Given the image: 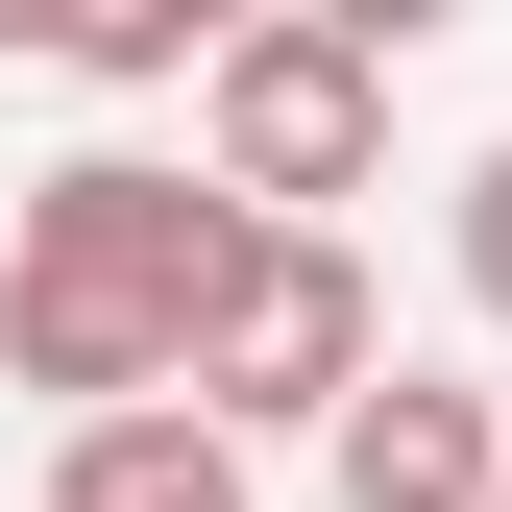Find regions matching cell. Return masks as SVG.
Instances as JSON below:
<instances>
[{
    "instance_id": "obj_1",
    "label": "cell",
    "mask_w": 512,
    "mask_h": 512,
    "mask_svg": "<svg viewBox=\"0 0 512 512\" xmlns=\"http://www.w3.org/2000/svg\"><path fill=\"white\" fill-rule=\"evenodd\" d=\"M220 269H244V220L196 196V171L74 147V171L25 196V269H0V366H25V391H98V415H171Z\"/></svg>"
},
{
    "instance_id": "obj_2",
    "label": "cell",
    "mask_w": 512,
    "mask_h": 512,
    "mask_svg": "<svg viewBox=\"0 0 512 512\" xmlns=\"http://www.w3.org/2000/svg\"><path fill=\"white\" fill-rule=\"evenodd\" d=\"M391 171V25H220L196 49V196L220 220H317V196H366Z\"/></svg>"
},
{
    "instance_id": "obj_3",
    "label": "cell",
    "mask_w": 512,
    "mask_h": 512,
    "mask_svg": "<svg viewBox=\"0 0 512 512\" xmlns=\"http://www.w3.org/2000/svg\"><path fill=\"white\" fill-rule=\"evenodd\" d=\"M366 366H391V342H366V244L342 220H244V269L196 317V366H171V415H196V439H317Z\"/></svg>"
},
{
    "instance_id": "obj_4",
    "label": "cell",
    "mask_w": 512,
    "mask_h": 512,
    "mask_svg": "<svg viewBox=\"0 0 512 512\" xmlns=\"http://www.w3.org/2000/svg\"><path fill=\"white\" fill-rule=\"evenodd\" d=\"M317 439H342V512H488V488H512V415L439 391V366H366Z\"/></svg>"
},
{
    "instance_id": "obj_5",
    "label": "cell",
    "mask_w": 512,
    "mask_h": 512,
    "mask_svg": "<svg viewBox=\"0 0 512 512\" xmlns=\"http://www.w3.org/2000/svg\"><path fill=\"white\" fill-rule=\"evenodd\" d=\"M49 512H244V439H196V415H74Z\"/></svg>"
},
{
    "instance_id": "obj_6",
    "label": "cell",
    "mask_w": 512,
    "mask_h": 512,
    "mask_svg": "<svg viewBox=\"0 0 512 512\" xmlns=\"http://www.w3.org/2000/svg\"><path fill=\"white\" fill-rule=\"evenodd\" d=\"M464 293H488V317H512V147H488V171H464Z\"/></svg>"
},
{
    "instance_id": "obj_7",
    "label": "cell",
    "mask_w": 512,
    "mask_h": 512,
    "mask_svg": "<svg viewBox=\"0 0 512 512\" xmlns=\"http://www.w3.org/2000/svg\"><path fill=\"white\" fill-rule=\"evenodd\" d=\"M488 512H512V488H488Z\"/></svg>"
}]
</instances>
